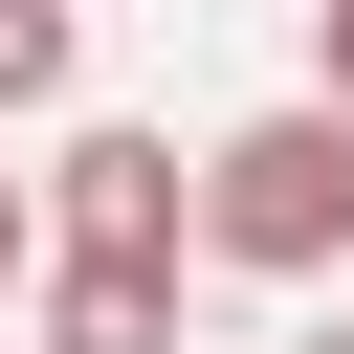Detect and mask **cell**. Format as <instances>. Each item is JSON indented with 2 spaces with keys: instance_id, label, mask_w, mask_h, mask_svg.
<instances>
[{
  "instance_id": "6da1fadb",
  "label": "cell",
  "mask_w": 354,
  "mask_h": 354,
  "mask_svg": "<svg viewBox=\"0 0 354 354\" xmlns=\"http://www.w3.org/2000/svg\"><path fill=\"white\" fill-rule=\"evenodd\" d=\"M199 243L221 266H266V288H310V266H354V111H243L221 155H199Z\"/></svg>"
},
{
  "instance_id": "7a4b0ae2",
  "label": "cell",
  "mask_w": 354,
  "mask_h": 354,
  "mask_svg": "<svg viewBox=\"0 0 354 354\" xmlns=\"http://www.w3.org/2000/svg\"><path fill=\"white\" fill-rule=\"evenodd\" d=\"M44 221H66V266H177L199 243V177H177V133H66Z\"/></svg>"
},
{
  "instance_id": "3957f363",
  "label": "cell",
  "mask_w": 354,
  "mask_h": 354,
  "mask_svg": "<svg viewBox=\"0 0 354 354\" xmlns=\"http://www.w3.org/2000/svg\"><path fill=\"white\" fill-rule=\"evenodd\" d=\"M44 354H177V266H44Z\"/></svg>"
},
{
  "instance_id": "277c9868",
  "label": "cell",
  "mask_w": 354,
  "mask_h": 354,
  "mask_svg": "<svg viewBox=\"0 0 354 354\" xmlns=\"http://www.w3.org/2000/svg\"><path fill=\"white\" fill-rule=\"evenodd\" d=\"M66 66H88L66 0H0V111H66Z\"/></svg>"
},
{
  "instance_id": "5b68a950",
  "label": "cell",
  "mask_w": 354,
  "mask_h": 354,
  "mask_svg": "<svg viewBox=\"0 0 354 354\" xmlns=\"http://www.w3.org/2000/svg\"><path fill=\"white\" fill-rule=\"evenodd\" d=\"M0 310H44V177H0Z\"/></svg>"
},
{
  "instance_id": "8992f818",
  "label": "cell",
  "mask_w": 354,
  "mask_h": 354,
  "mask_svg": "<svg viewBox=\"0 0 354 354\" xmlns=\"http://www.w3.org/2000/svg\"><path fill=\"white\" fill-rule=\"evenodd\" d=\"M310 111H354V0H332V22H310Z\"/></svg>"
},
{
  "instance_id": "52a82bcc",
  "label": "cell",
  "mask_w": 354,
  "mask_h": 354,
  "mask_svg": "<svg viewBox=\"0 0 354 354\" xmlns=\"http://www.w3.org/2000/svg\"><path fill=\"white\" fill-rule=\"evenodd\" d=\"M310 354H354V332H310Z\"/></svg>"
}]
</instances>
